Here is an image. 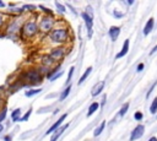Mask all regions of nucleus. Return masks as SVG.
I'll list each match as a JSON object with an SVG mask.
<instances>
[{"instance_id": "f257e3e1", "label": "nucleus", "mask_w": 157, "mask_h": 141, "mask_svg": "<svg viewBox=\"0 0 157 141\" xmlns=\"http://www.w3.org/2000/svg\"><path fill=\"white\" fill-rule=\"evenodd\" d=\"M38 32H39L38 22L34 18H28L27 21L23 22L21 31H20V36H21V39L26 40V39H31L34 36H37Z\"/></svg>"}, {"instance_id": "f03ea898", "label": "nucleus", "mask_w": 157, "mask_h": 141, "mask_svg": "<svg viewBox=\"0 0 157 141\" xmlns=\"http://www.w3.org/2000/svg\"><path fill=\"white\" fill-rule=\"evenodd\" d=\"M25 21H22V17L21 16H13L11 18H9L6 26H5V29H4V33L5 36L7 37H15L20 33L21 31V27L23 25Z\"/></svg>"}, {"instance_id": "7ed1b4c3", "label": "nucleus", "mask_w": 157, "mask_h": 141, "mask_svg": "<svg viewBox=\"0 0 157 141\" xmlns=\"http://www.w3.org/2000/svg\"><path fill=\"white\" fill-rule=\"evenodd\" d=\"M21 80L23 82H27V83H31V85H34V83H39L42 81V74L38 69L36 67H31L26 71L22 72L21 75Z\"/></svg>"}, {"instance_id": "20e7f679", "label": "nucleus", "mask_w": 157, "mask_h": 141, "mask_svg": "<svg viewBox=\"0 0 157 141\" xmlns=\"http://www.w3.org/2000/svg\"><path fill=\"white\" fill-rule=\"evenodd\" d=\"M49 38L52 42L54 43H65L69 38V29L65 27H58L54 28L50 33H49Z\"/></svg>"}, {"instance_id": "39448f33", "label": "nucleus", "mask_w": 157, "mask_h": 141, "mask_svg": "<svg viewBox=\"0 0 157 141\" xmlns=\"http://www.w3.org/2000/svg\"><path fill=\"white\" fill-rule=\"evenodd\" d=\"M54 25H55V20L53 18V16L44 15V16L40 17L39 22H38L39 32H42V33H50L54 29Z\"/></svg>"}, {"instance_id": "423d86ee", "label": "nucleus", "mask_w": 157, "mask_h": 141, "mask_svg": "<svg viewBox=\"0 0 157 141\" xmlns=\"http://www.w3.org/2000/svg\"><path fill=\"white\" fill-rule=\"evenodd\" d=\"M65 53H66V50H65L64 47H56V48L52 49L49 56H50L54 61H58V60H60V59H63V58L65 56Z\"/></svg>"}, {"instance_id": "0eeeda50", "label": "nucleus", "mask_w": 157, "mask_h": 141, "mask_svg": "<svg viewBox=\"0 0 157 141\" xmlns=\"http://www.w3.org/2000/svg\"><path fill=\"white\" fill-rule=\"evenodd\" d=\"M144 132H145V126L144 125H137L132 131H131V134H130V141H135V140H139L140 137H142V135H144Z\"/></svg>"}, {"instance_id": "6e6552de", "label": "nucleus", "mask_w": 157, "mask_h": 141, "mask_svg": "<svg viewBox=\"0 0 157 141\" xmlns=\"http://www.w3.org/2000/svg\"><path fill=\"white\" fill-rule=\"evenodd\" d=\"M66 116H67V114H63V115H61V116H60V118H59V119H58V120H56V121H55V123H54V124H53V125H52V126L45 131V135H49V134L55 132V131L61 126V124H63V121L65 120V118H66Z\"/></svg>"}, {"instance_id": "1a4fd4ad", "label": "nucleus", "mask_w": 157, "mask_h": 141, "mask_svg": "<svg viewBox=\"0 0 157 141\" xmlns=\"http://www.w3.org/2000/svg\"><path fill=\"white\" fill-rule=\"evenodd\" d=\"M81 16H82V18L85 20L86 27H87V29H88V37H91V36H92V26H93V20H92V18H93V17L90 16L87 12H82Z\"/></svg>"}, {"instance_id": "9d476101", "label": "nucleus", "mask_w": 157, "mask_h": 141, "mask_svg": "<svg viewBox=\"0 0 157 141\" xmlns=\"http://www.w3.org/2000/svg\"><path fill=\"white\" fill-rule=\"evenodd\" d=\"M119 34H120V28H119L118 26H112V27L108 29V36H109V38H110L113 42H115V40L118 39Z\"/></svg>"}, {"instance_id": "9b49d317", "label": "nucleus", "mask_w": 157, "mask_h": 141, "mask_svg": "<svg viewBox=\"0 0 157 141\" xmlns=\"http://www.w3.org/2000/svg\"><path fill=\"white\" fill-rule=\"evenodd\" d=\"M103 88H104V81H99V82H97V83L92 87V90H91V96H92V97L98 96V94L103 91Z\"/></svg>"}, {"instance_id": "f8f14e48", "label": "nucleus", "mask_w": 157, "mask_h": 141, "mask_svg": "<svg viewBox=\"0 0 157 141\" xmlns=\"http://www.w3.org/2000/svg\"><path fill=\"white\" fill-rule=\"evenodd\" d=\"M66 128H69V124H65V125H61L55 132H53V135H52V137H50V141H56L59 137H60V135L66 130Z\"/></svg>"}, {"instance_id": "ddd939ff", "label": "nucleus", "mask_w": 157, "mask_h": 141, "mask_svg": "<svg viewBox=\"0 0 157 141\" xmlns=\"http://www.w3.org/2000/svg\"><path fill=\"white\" fill-rule=\"evenodd\" d=\"M129 39H125L124 40V43H123V47H121V50L117 54V59H120V58H123V56H125L126 54H128V50H129Z\"/></svg>"}, {"instance_id": "4468645a", "label": "nucleus", "mask_w": 157, "mask_h": 141, "mask_svg": "<svg viewBox=\"0 0 157 141\" xmlns=\"http://www.w3.org/2000/svg\"><path fill=\"white\" fill-rule=\"evenodd\" d=\"M153 25H155V20H153V18H148L147 22H146V25H145V27H144V34H145V36H147V34L152 31Z\"/></svg>"}, {"instance_id": "2eb2a0df", "label": "nucleus", "mask_w": 157, "mask_h": 141, "mask_svg": "<svg viewBox=\"0 0 157 141\" xmlns=\"http://www.w3.org/2000/svg\"><path fill=\"white\" fill-rule=\"evenodd\" d=\"M21 108H16L15 110H12V113H11V120L15 123V121H20V119H21Z\"/></svg>"}, {"instance_id": "dca6fc26", "label": "nucleus", "mask_w": 157, "mask_h": 141, "mask_svg": "<svg viewBox=\"0 0 157 141\" xmlns=\"http://www.w3.org/2000/svg\"><path fill=\"white\" fill-rule=\"evenodd\" d=\"M7 21H9L7 16H6L4 12L0 11V31H4V29H5V26H6Z\"/></svg>"}, {"instance_id": "f3484780", "label": "nucleus", "mask_w": 157, "mask_h": 141, "mask_svg": "<svg viewBox=\"0 0 157 141\" xmlns=\"http://www.w3.org/2000/svg\"><path fill=\"white\" fill-rule=\"evenodd\" d=\"M53 63H54V60H53L49 55H44V56H42V64L44 65V67H49V66H52Z\"/></svg>"}, {"instance_id": "a211bd4d", "label": "nucleus", "mask_w": 157, "mask_h": 141, "mask_svg": "<svg viewBox=\"0 0 157 141\" xmlns=\"http://www.w3.org/2000/svg\"><path fill=\"white\" fill-rule=\"evenodd\" d=\"M92 72V67L90 66V67H87L86 70H85V72L82 74V76H81V78L78 80V82H77V85H81V83H83L85 81H86V78L90 76V74Z\"/></svg>"}, {"instance_id": "6ab92c4d", "label": "nucleus", "mask_w": 157, "mask_h": 141, "mask_svg": "<svg viewBox=\"0 0 157 141\" xmlns=\"http://www.w3.org/2000/svg\"><path fill=\"white\" fill-rule=\"evenodd\" d=\"M40 92H42L40 88H29V90H27V91L25 92V96L28 97V98H31V97H33V96L40 93Z\"/></svg>"}, {"instance_id": "aec40b11", "label": "nucleus", "mask_w": 157, "mask_h": 141, "mask_svg": "<svg viewBox=\"0 0 157 141\" xmlns=\"http://www.w3.org/2000/svg\"><path fill=\"white\" fill-rule=\"evenodd\" d=\"M98 108H99L98 102H93V103H91V105L88 107V110H87V116H91Z\"/></svg>"}, {"instance_id": "412c9836", "label": "nucleus", "mask_w": 157, "mask_h": 141, "mask_svg": "<svg viewBox=\"0 0 157 141\" xmlns=\"http://www.w3.org/2000/svg\"><path fill=\"white\" fill-rule=\"evenodd\" d=\"M104 128H105V120H103V121L101 123V125H99V126H97V128L94 129V131H93V136H94V137H97L98 135H101V134H102V131L104 130Z\"/></svg>"}, {"instance_id": "4be33fe9", "label": "nucleus", "mask_w": 157, "mask_h": 141, "mask_svg": "<svg viewBox=\"0 0 157 141\" xmlns=\"http://www.w3.org/2000/svg\"><path fill=\"white\" fill-rule=\"evenodd\" d=\"M70 91H71V85H69V86H66L65 87V90L61 92V94H60V97H59V99L60 101H64L67 96H69V93H70Z\"/></svg>"}, {"instance_id": "5701e85b", "label": "nucleus", "mask_w": 157, "mask_h": 141, "mask_svg": "<svg viewBox=\"0 0 157 141\" xmlns=\"http://www.w3.org/2000/svg\"><path fill=\"white\" fill-rule=\"evenodd\" d=\"M128 109H129V102H126V103H124V104L121 105V108H120V110H119V116H124L125 113L128 112Z\"/></svg>"}, {"instance_id": "b1692460", "label": "nucleus", "mask_w": 157, "mask_h": 141, "mask_svg": "<svg viewBox=\"0 0 157 141\" xmlns=\"http://www.w3.org/2000/svg\"><path fill=\"white\" fill-rule=\"evenodd\" d=\"M150 112H151V114H156L157 113V97L152 101V103L150 105Z\"/></svg>"}, {"instance_id": "393cba45", "label": "nucleus", "mask_w": 157, "mask_h": 141, "mask_svg": "<svg viewBox=\"0 0 157 141\" xmlns=\"http://www.w3.org/2000/svg\"><path fill=\"white\" fill-rule=\"evenodd\" d=\"M31 114H32V108H29L22 116H21V119H20V121H27L28 120V118L31 116Z\"/></svg>"}, {"instance_id": "a878e982", "label": "nucleus", "mask_w": 157, "mask_h": 141, "mask_svg": "<svg viewBox=\"0 0 157 141\" xmlns=\"http://www.w3.org/2000/svg\"><path fill=\"white\" fill-rule=\"evenodd\" d=\"M4 108H6V98H5V96L0 94V112H1Z\"/></svg>"}, {"instance_id": "bb28decb", "label": "nucleus", "mask_w": 157, "mask_h": 141, "mask_svg": "<svg viewBox=\"0 0 157 141\" xmlns=\"http://www.w3.org/2000/svg\"><path fill=\"white\" fill-rule=\"evenodd\" d=\"M6 114H7V108H4L1 112H0V124L5 120V118H6Z\"/></svg>"}, {"instance_id": "cd10ccee", "label": "nucleus", "mask_w": 157, "mask_h": 141, "mask_svg": "<svg viewBox=\"0 0 157 141\" xmlns=\"http://www.w3.org/2000/svg\"><path fill=\"white\" fill-rule=\"evenodd\" d=\"M55 6H56V9H58L61 13H64V12L66 11V10H65V7H64V5H61L59 1H55Z\"/></svg>"}, {"instance_id": "c85d7f7f", "label": "nucleus", "mask_w": 157, "mask_h": 141, "mask_svg": "<svg viewBox=\"0 0 157 141\" xmlns=\"http://www.w3.org/2000/svg\"><path fill=\"white\" fill-rule=\"evenodd\" d=\"M22 9H23L25 11H34V10H36V6H34V5H23Z\"/></svg>"}, {"instance_id": "c756f323", "label": "nucleus", "mask_w": 157, "mask_h": 141, "mask_svg": "<svg viewBox=\"0 0 157 141\" xmlns=\"http://www.w3.org/2000/svg\"><path fill=\"white\" fill-rule=\"evenodd\" d=\"M61 75H63V71H59V72H56L55 75H53V76H52V77H50L49 80H50V81H54V80H56L58 77H60Z\"/></svg>"}, {"instance_id": "7c9ffc66", "label": "nucleus", "mask_w": 157, "mask_h": 141, "mask_svg": "<svg viewBox=\"0 0 157 141\" xmlns=\"http://www.w3.org/2000/svg\"><path fill=\"white\" fill-rule=\"evenodd\" d=\"M134 118H135L136 120H141V119H142V113H141V112H135Z\"/></svg>"}, {"instance_id": "2f4dec72", "label": "nucleus", "mask_w": 157, "mask_h": 141, "mask_svg": "<svg viewBox=\"0 0 157 141\" xmlns=\"http://www.w3.org/2000/svg\"><path fill=\"white\" fill-rule=\"evenodd\" d=\"M72 74H74V67H70V72H69V76H67V81H66V83H69V82L71 81Z\"/></svg>"}, {"instance_id": "473e14b6", "label": "nucleus", "mask_w": 157, "mask_h": 141, "mask_svg": "<svg viewBox=\"0 0 157 141\" xmlns=\"http://www.w3.org/2000/svg\"><path fill=\"white\" fill-rule=\"evenodd\" d=\"M156 85H157V82H155V83H153V85H152V86H151V88H150V91H148V92H147V94H146V96H147V97H148V96H150V94H151V92H152V91H153V88H155V86H156Z\"/></svg>"}, {"instance_id": "72a5a7b5", "label": "nucleus", "mask_w": 157, "mask_h": 141, "mask_svg": "<svg viewBox=\"0 0 157 141\" xmlns=\"http://www.w3.org/2000/svg\"><path fill=\"white\" fill-rule=\"evenodd\" d=\"M144 67H145V65H144L142 63H140V64L137 65V71H142V70H144Z\"/></svg>"}, {"instance_id": "f704fd0d", "label": "nucleus", "mask_w": 157, "mask_h": 141, "mask_svg": "<svg viewBox=\"0 0 157 141\" xmlns=\"http://www.w3.org/2000/svg\"><path fill=\"white\" fill-rule=\"evenodd\" d=\"M5 7H6V4H5L4 1L0 0V9H5Z\"/></svg>"}, {"instance_id": "c9c22d12", "label": "nucleus", "mask_w": 157, "mask_h": 141, "mask_svg": "<svg viewBox=\"0 0 157 141\" xmlns=\"http://www.w3.org/2000/svg\"><path fill=\"white\" fill-rule=\"evenodd\" d=\"M4 141H11V136H10V135H6V136L4 137Z\"/></svg>"}, {"instance_id": "e433bc0d", "label": "nucleus", "mask_w": 157, "mask_h": 141, "mask_svg": "<svg viewBox=\"0 0 157 141\" xmlns=\"http://www.w3.org/2000/svg\"><path fill=\"white\" fill-rule=\"evenodd\" d=\"M148 141H157V137L156 136H152V137L148 139Z\"/></svg>"}, {"instance_id": "4c0bfd02", "label": "nucleus", "mask_w": 157, "mask_h": 141, "mask_svg": "<svg viewBox=\"0 0 157 141\" xmlns=\"http://www.w3.org/2000/svg\"><path fill=\"white\" fill-rule=\"evenodd\" d=\"M156 50H157V45H156V47H153V49L151 50V54H153V53H155Z\"/></svg>"}, {"instance_id": "58836bf2", "label": "nucleus", "mask_w": 157, "mask_h": 141, "mask_svg": "<svg viewBox=\"0 0 157 141\" xmlns=\"http://www.w3.org/2000/svg\"><path fill=\"white\" fill-rule=\"evenodd\" d=\"M2 130H4V125H2V124H0V134L2 132Z\"/></svg>"}]
</instances>
